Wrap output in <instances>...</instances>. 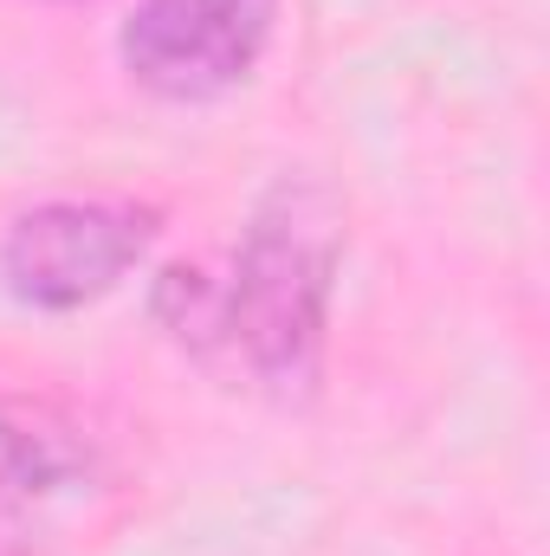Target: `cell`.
I'll return each instance as SVG.
<instances>
[{
    "instance_id": "obj_1",
    "label": "cell",
    "mask_w": 550,
    "mask_h": 556,
    "mask_svg": "<svg viewBox=\"0 0 550 556\" xmlns=\"http://www.w3.org/2000/svg\"><path fill=\"white\" fill-rule=\"evenodd\" d=\"M343 260V214L317 181H278L253 207L234 253V285H221V343L273 389H304L324 356L330 291Z\"/></svg>"
},
{
    "instance_id": "obj_4",
    "label": "cell",
    "mask_w": 550,
    "mask_h": 556,
    "mask_svg": "<svg viewBox=\"0 0 550 556\" xmlns=\"http://www.w3.org/2000/svg\"><path fill=\"white\" fill-rule=\"evenodd\" d=\"M72 472H78V453L59 440V427L0 408V531H20Z\"/></svg>"
},
{
    "instance_id": "obj_3",
    "label": "cell",
    "mask_w": 550,
    "mask_h": 556,
    "mask_svg": "<svg viewBox=\"0 0 550 556\" xmlns=\"http://www.w3.org/2000/svg\"><path fill=\"white\" fill-rule=\"evenodd\" d=\"M278 0H137L117 33L124 72L168 104H208L253 78Z\"/></svg>"
},
{
    "instance_id": "obj_2",
    "label": "cell",
    "mask_w": 550,
    "mask_h": 556,
    "mask_svg": "<svg viewBox=\"0 0 550 556\" xmlns=\"http://www.w3.org/2000/svg\"><path fill=\"white\" fill-rule=\"evenodd\" d=\"M155 240V207L137 201H39L0 240V278L33 311H78L137 266Z\"/></svg>"
}]
</instances>
